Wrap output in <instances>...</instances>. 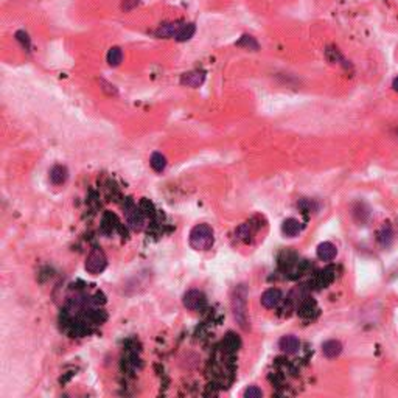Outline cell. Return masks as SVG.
Returning <instances> with one entry per match:
<instances>
[{
  "instance_id": "obj_16",
  "label": "cell",
  "mask_w": 398,
  "mask_h": 398,
  "mask_svg": "<svg viewBox=\"0 0 398 398\" xmlns=\"http://www.w3.org/2000/svg\"><path fill=\"white\" fill-rule=\"evenodd\" d=\"M333 279H335V274H333V269H330V268H327L325 271H322L319 275H317V285L322 288H325L327 285H330L332 282H333Z\"/></svg>"
},
{
  "instance_id": "obj_18",
  "label": "cell",
  "mask_w": 398,
  "mask_h": 398,
  "mask_svg": "<svg viewBox=\"0 0 398 398\" xmlns=\"http://www.w3.org/2000/svg\"><path fill=\"white\" fill-rule=\"evenodd\" d=\"M300 316L302 317H311V314L314 313V311H317L316 308V303L313 300H306L302 306H300Z\"/></svg>"
},
{
  "instance_id": "obj_17",
  "label": "cell",
  "mask_w": 398,
  "mask_h": 398,
  "mask_svg": "<svg viewBox=\"0 0 398 398\" xmlns=\"http://www.w3.org/2000/svg\"><path fill=\"white\" fill-rule=\"evenodd\" d=\"M224 347H226V350H230V352L238 350V347H240V339L233 333H229L226 336V339H224Z\"/></svg>"
},
{
  "instance_id": "obj_8",
  "label": "cell",
  "mask_w": 398,
  "mask_h": 398,
  "mask_svg": "<svg viewBox=\"0 0 398 398\" xmlns=\"http://www.w3.org/2000/svg\"><path fill=\"white\" fill-rule=\"evenodd\" d=\"M338 254V249L333 243H330V241H325V243H321L317 246V257H319V260L322 262H332L335 260V257Z\"/></svg>"
},
{
  "instance_id": "obj_7",
  "label": "cell",
  "mask_w": 398,
  "mask_h": 398,
  "mask_svg": "<svg viewBox=\"0 0 398 398\" xmlns=\"http://www.w3.org/2000/svg\"><path fill=\"white\" fill-rule=\"evenodd\" d=\"M205 79V72L204 70H193L182 75L181 84L187 86V88H199Z\"/></svg>"
},
{
  "instance_id": "obj_13",
  "label": "cell",
  "mask_w": 398,
  "mask_h": 398,
  "mask_svg": "<svg viewBox=\"0 0 398 398\" xmlns=\"http://www.w3.org/2000/svg\"><path fill=\"white\" fill-rule=\"evenodd\" d=\"M149 165L155 173H162L167 168V157L162 152H152L151 159H149Z\"/></svg>"
},
{
  "instance_id": "obj_12",
  "label": "cell",
  "mask_w": 398,
  "mask_h": 398,
  "mask_svg": "<svg viewBox=\"0 0 398 398\" xmlns=\"http://www.w3.org/2000/svg\"><path fill=\"white\" fill-rule=\"evenodd\" d=\"M300 230H302V226L296 218H288L282 224V232L286 236H296L300 233Z\"/></svg>"
},
{
  "instance_id": "obj_10",
  "label": "cell",
  "mask_w": 398,
  "mask_h": 398,
  "mask_svg": "<svg viewBox=\"0 0 398 398\" xmlns=\"http://www.w3.org/2000/svg\"><path fill=\"white\" fill-rule=\"evenodd\" d=\"M68 178V170L64 165H55L50 170V181L55 185H62Z\"/></svg>"
},
{
  "instance_id": "obj_4",
  "label": "cell",
  "mask_w": 398,
  "mask_h": 398,
  "mask_svg": "<svg viewBox=\"0 0 398 398\" xmlns=\"http://www.w3.org/2000/svg\"><path fill=\"white\" fill-rule=\"evenodd\" d=\"M184 306L190 311H201L207 305L205 294L199 289H190L188 292L184 294Z\"/></svg>"
},
{
  "instance_id": "obj_21",
  "label": "cell",
  "mask_w": 398,
  "mask_h": 398,
  "mask_svg": "<svg viewBox=\"0 0 398 398\" xmlns=\"http://www.w3.org/2000/svg\"><path fill=\"white\" fill-rule=\"evenodd\" d=\"M392 88H393L395 92H398V76L393 78V81H392Z\"/></svg>"
},
{
  "instance_id": "obj_20",
  "label": "cell",
  "mask_w": 398,
  "mask_h": 398,
  "mask_svg": "<svg viewBox=\"0 0 398 398\" xmlns=\"http://www.w3.org/2000/svg\"><path fill=\"white\" fill-rule=\"evenodd\" d=\"M137 4H138V0H123V10L125 11H129V10H132L134 7H137Z\"/></svg>"
},
{
  "instance_id": "obj_2",
  "label": "cell",
  "mask_w": 398,
  "mask_h": 398,
  "mask_svg": "<svg viewBox=\"0 0 398 398\" xmlns=\"http://www.w3.org/2000/svg\"><path fill=\"white\" fill-rule=\"evenodd\" d=\"M232 305H233V314L236 321L240 322L241 327L246 328L248 319H246V288L245 286H240L235 289Z\"/></svg>"
},
{
  "instance_id": "obj_9",
  "label": "cell",
  "mask_w": 398,
  "mask_h": 398,
  "mask_svg": "<svg viewBox=\"0 0 398 398\" xmlns=\"http://www.w3.org/2000/svg\"><path fill=\"white\" fill-rule=\"evenodd\" d=\"M342 352V344L336 339H330V341H327L322 344V353L327 356V358H336L339 356Z\"/></svg>"
},
{
  "instance_id": "obj_1",
  "label": "cell",
  "mask_w": 398,
  "mask_h": 398,
  "mask_svg": "<svg viewBox=\"0 0 398 398\" xmlns=\"http://www.w3.org/2000/svg\"><path fill=\"white\" fill-rule=\"evenodd\" d=\"M190 246L196 251H209L213 243H215V236H213V229L209 224H198L190 232Z\"/></svg>"
},
{
  "instance_id": "obj_14",
  "label": "cell",
  "mask_w": 398,
  "mask_h": 398,
  "mask_svg": "<svg viewBox=\"0 0 398 398\" xmlns=\"http://www.w3.org/2000/svg\"><path fill=\"white\" fill-rule=\"evenodd\" d=\"M106 61H108V64H109L111 67H117V65H120V64H122V61H123V51L120 50L118 47H112V48H109L108 55H106Z\"/></svg>"
},
{
  "instance_id": "obj_11",
  "label": "cell",
  "mask_w": 398,
  "mask_h": 398,
  "mask_svg": "<svg viewBox=\"0 0 398 398\" xmlns=\"http://www.w3.org/2000/svg\"><path fill=\"white\" fill-rule=\"evenodd\" d=\"M195 31H196L195 24L181 22V27H179V30H178V33H176V38H175V39L179 41V42H185V41H188V39H192V38H193Z\"/></svg>"
},
{
  "instance_id": "obj_19",
  "label": "cell",
  "mask_w": 398,
  "mask_h": 398,
  "mask_svg": "<svg viewBox=\"0 0 398 398\" xmlns=\"http://www.w3.org/2000/svg\"><path fill=\"white\" fill-rule=\"evenodd\" d=\"M245 396H248V398H260V396H263V392H262V389L252 386V387L245 390Z\"/></svg>"
},
{
  "instance_id": "obj_15",
  "label": "cell",
  "mask_w": 398,
  "mask_h": 398,
  "mask_svg": "<svg viewBox=\"0 0 398 398\" xmlns=\"http://www.w3.org/2000/svg\"><path fill=\"white\" fill-rule=\"evenodd\" d=\"M236 45L238 47H243L246 50H252V51H257L258 48H260V45H258L257 39L252 38V36H249V34H245V36L236 42Z\"/></svg>"
},
{
  "instance_id": "obj_3",
  "label": "cell",
  "mask_w": 398,
  "mask_h": 398,
  "mask_svg": "<svg viewBox=\"0 0 398 398\" xmlns=\"http://www.w3.org/2000/svg\"><path fill=\"white\" fill-rule=\"evenodd\" d=\"M106 265H108L106 255L103 254V251H100V249H94L89 254V257L86 258V271L94 274V275L105 271Z\"/></svg>"
},
{
  "instance_id": "obj_5",
  "label": "cell",
  "mask_w": 398,
  "mask_h": 398,
  "mask_svg": "<svg viewBox=\"0 0 398 398\" xmlns=\"http://www.w3.org/2000/svg\"><path fill=\"white\" fill-rule=\"evenodd\" d=\"M283 299V294L280 289H277V288H269L266 289L263 294H262V305L265 308H275V306H279V303L282 302Z\"/></svg>"
},
{
  "instance_id": "obj_6",
  "label": "cell",
  "mask_w": 398,
  "mask_h": 398,
  "mask_svg": "<svg viewBox=\"0 0 398 398\" xmlns=\"http://www.w3.org/2000/svg\"><path fill=\"white\" fill-rule=\"evenodd\" d=\"M279 347L283 353L286 355H292V353H296L299 352L300 349V341L296 338V336H292V335H286L283 336L280 341H279Z\"/></svg>"
}]
</instances>
